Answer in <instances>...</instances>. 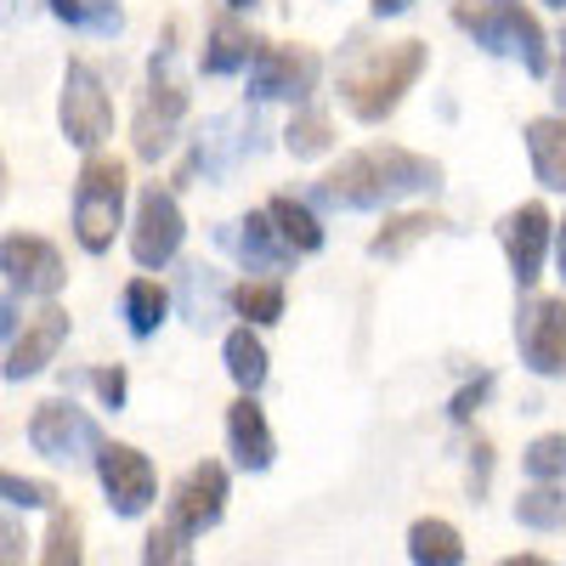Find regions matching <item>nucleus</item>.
<instances>
[{
    "label": "nucleus",
    "mask_w": 566,
    "mask_h": 566,
    "mask_svg": "<svg viewBox=\"0 0 566 566\" xmlns=\"http://www.w3.org/2000/svg\"><path fill=\"white\" fill-rule=\"evenodd\" d=\"M442 187V165L424 159L413 148H363V154H346L335 170L317 181V199L335 205V210H380V205H397L408 193H437Z\"/></svg>",
    "instance_id": "obj_1"
},
{
    "label": "nucleus",
    "mask_w": 566,
    "mask_h": 566,
    "mask_svg": "<svg viewBox=\"0 0 566 566\" xmlns=\"http://www.w3.org/2000/svg\"><path fill=\"white\" fill-rule=\"evenodd\" d=\"M419 74H424V45L419 40H397V45H363L357 40L352 63L340 69V97L363 125H380L413 91Z\"/></svg>",
    "instance_id": "obj_2"
},
{
    "label": "nucleus",
    "mask_w": 566,
    "mask_h": 566,
    "mask_svg": "<svg viewBox=\"0 0 566 566\" xmlns=\"http://www.w3.org/2000/svg\"><path fill=\"white\" fill-rule=\"evenodd\" d=\"M453 23H459L464 34H476V45H488V52L515 57L527 74H544V69H549L544 29H538L533 12L515 7V0H459Z\"/></svg>",
    "instance_id": "obj_3"
},
{
    "label": "nucleus",
    "mask_w": 566,
    "mask_h": 566,
    "mask_svg": "<svg viewBox=\"0 0 566 566\" xmlns=\"http://www.w3.org/2000/svg\"><path fill=\"white\" fill-rule=\"evenodd\" d=\"M119 221H125V165L108 159V154H91L80 165V181H74V239H80V250L108 255Z\"/></svg>",
    "instance_id": "obj_4"
},
{
    "label": "nucleus",
    "mask_w": 566,
    "mask_h": 566,
    "mask_svg": "<svg viewBox=\"0 0 566 566\" xmlns=\"http://www.w3.org/2000/svg\"><path fill=\"white\" fill-rule=\"evenodd\" d=\"M176 29L165 34V45L148 63V91H142V108H136V159H165L181 136V114H187V91L176 80Z\"/></svg>",
    "instance_id": "obj_5"
},
{
    "label": "nucleus",
    "mask_w": 566,
    "mask_h": 566,
    "mask_svg": "<svg viewBox=\"0 0 566 566\" xmlns=\"http://www.w3.org/2000/svg\"><path fill=\"white\" fill-rule=\"evenodd\" d=\"M57 125L74 142L80 154H97L103 142L114 136V103L97 80L91 63H69L63 69V97H57Z\"/></svg>",
    "instance_id": "obj_6"
},
{
    "label": "nucleus",
    "mask_w": 566,
    "mask_h": 566,
    "mask_svg": "<svg viewBox=\"0 0 566 566\" xmlns=\"http://www.w3.org/2000/svg\"><path fill=\"white\" fill-rule=\"evenodd\" d=\"M29 448L52 464H74V459H97L103 448V424L91 419L80 402L69 397H52L29 413Z\"/></svg>",
    "instance_id": "obj_7"
},
{
    "label": "nucleus",
    "mask_w": 566,
    "mask_h": 566,
    "mask_svg": "<svg viewBox=\"0 0 566 566\" xmlns=\"http://www.w3.org/2000/svg\"><path fill=\"white\" fill-rule=\"evenodd\" d=\"M181 239H187V221H181L176 193H170V187H159V181L142 187L136 221H130V255H136V266H148V272L170 266L176 250H181Z\"/></svg>",
    "instance_id": "obj_8"
},
{
    "label": "nucleus",
    "mask_w": 566,
    "mask_h": 566,
    "mask_svg": "<svg viewBox=\"0 0 566 566\" xmlns=\"http://www.w3.org/2000/svg\"><path fill=\"white\" fill-rule=\"evenodd\" d=\"M97 482L108 493V510L125 515V522H136V515L154 504V493H159V476H154L148 453L130 448V442H103L97 448Z\"/></svg>",
    "instance_id": "obj_9"
},
{
    "label": "nucleus",
    "mask_w": 566,
    "mask_h": 566,
    "mask_svg": "<svg viewBox=\"0 0 566 566\" xmlns=\"http://www.w3.org/2000/svg\"><path fill=\"white\" fill-rule=\"evenodd\" d=\"M0 277H7L18 295L52 301L63 283H69V266H63V255H57L52 239H34V232H7V239H0Z\"/></svg>",
    "instance_id": "obj_10"
},
{
    "label": "nucleus",
    "mask_w": 566,
    "mask_h": 566,
    "mask_svg": "<svg viewBox=\"0 0 566 566\" xmlns=\"http://www.w3.org/2000/svg\"><path fill=\"white\" fill-rule=\"evenodd\" d=\"M317 85V57L306 45H255L250 57V97L255 103H301Z\"/></svg>",
    "instance_id": "obj_11"
},
{
    "label": "nucleus",
    "mask_w": 566,
    "mask_h": 566,
    "mask_svg": "<svg viewBox=\"0 0 566 566\" xmlns=\"http://www.w3.org/2000/svg\"><path fill=\"white\" fill-rule=\"evenodd\" d=\"M221 510H227V470L216 459L193 464L187 476L170 488V527H181L187 538H199L221 522Z\"/></svg>",
    "instance_id": "obj_12"
},
{
    "label": "nucleus",
    "mask_w": 566,
    "mask_h": 566,
    "mask_svg": "<svg viewBox=\"0 0 566 566\" xmlns=\"http://www.w3.org/2000/svg\"><path fill=\"white\" fill-rule=\"evenodd\" d=\"M515 346L533 374H566V301H527L515 317Z\"/></svg>",
    "instance_id": "obj_13"
},
{
    "label": "nucleus",
    "mask_w": 566,
    "mask_h": 566,
    "mask_svg": "<svg viewBox=\"0 0 566 566\" xmlns=\"http://www.w3.org/2000/svg\"><path fill=\"white\" fill-rule=\"evenodd\" d=\"M63 340H69V312H63V306H40V312L23 323V335L12 340L0 374H7L12 386H18V380H34V374H45V368L57 363Z\"/></svg>",
    "instance_id": "obj_14"
},
{
    "label": "nucleus",
    "mask_w": 566,
    "mask_h": 566,
    "mask_svg": "<svg viewBox=\"0 0 566 566\" xmlns=\"http://www.w3.org/2000/svg\"><path fill=\"white\" fill-rule=\"evenodd\" d=\"M499 244H504V255H510V277L522 283H538V272H544V244H549V216H544V205H522V210H510L504 221H499Z\"/></svg>",
    "instance_id": "obj_15"
},
{
    "label": "nucleus",
    "mask_w": 566,
    "mask_h": 566,
    "mask_svg": "<svg viewBox=\"0 0 566 566\" xmlns=\"http://www.w3.org/2000/svg\"><path fill=\"white\" fill-rule=\"evenodd\" d=\"M221 244L239 255L250 272H283L290 266V244H283V232H277V221L272 216H244V221H232L227 232H221Z\"/></svg>",
    "instance_id": "obj_16"
},
{
    "label": "nucleus",
    "mask_w": 566,
    "mask_h": 566,
    "mask_svg": "<svg viewBox=\"0 0 566 566\" xmlns=\"http://www.w3.org/2000/svg\"><path fill=\"white\" fill-rule=\"evenodd\" d=\"M244 154H255V119H210L199 130V148H193V165H187V176L205 170L210 181L227 176L232 165H239Z\"/></svg>",
    "instance_id": "obj_17"
},
{
    "label": "nucleus",
    "mask_w": 566,
    "mask_h": 566,
    "mask_svg": "<svg viewBox=\"0 0 566 566\" xmlns=\"http://www.w3.org/2000/svg\"><path fill=\"white\" fill-rule=\"evenodd\" d=\"M227 448H232V459H239V470H266L272 453H277L272 424H266V413L250 391L227 408Z\"/></svg>",
    "instance_id": "obj_18"
},
{
    "label": "nucleus",
    "mask_w": 566,
    "mask_h": 566,
    "mask_svg": "<svg viewBox=\"0 0 566 566\" xmlns=\"http://www.w3.org/2000/svg\"><path fill=\"white\" fill-rule=\"evenodd\" d=\"M255 34L239 23V18H216L210 23V40H205V74H239V69H250V57H255Z\"/></svg>",
    "instance_id": "obj_19"
},
{
    "label": "nucleus",
    "mask_w": 566,
    "mask_h": 566,
    "mask_svg": "<svg viewBox=\"0 0 566 566\" xmlns=\"http://www.w3.org/2000/svg\"><path fill=\"white\" fill-rule=\"evenodd\" d=\"M527 154H533V170L549 193H566V119H533Z\"/></svg>",
    "instance_id": "obj_20"
},
{
    "label": "nucleus",
    "mask_w": 566,
    "mask_h": 566,
    "mask_svg": "<svg viewBox=\"0 0 566 566\" xmlns=\"http://www.w3.org/2000/svg\"><path fill=\"white\" fill-rule=\"evenodd\" d=\"M165 317H170V290H165V283L130 277V283H125V328H130V335H136V340L159 335Z\"/></svg>",
    "instance_id": "obj_21"
},
{
    "label": "nucleus",
    "mask_w": 566,
    "mask_h": 566,
    "mask_svg": "<svg viewBox=\"0 0 566 566\" xmlns=\"http://www.w3.org/2000/svg\"><path fill=\"white\" fill-rule=\"evenodd\" d=\"M431 232H448V221H442V216H424V210H413V216H391V221H386V232H374L368 255H380V261H402L419 239H431Z\"/></svg>",
    "instance_id": "obj_22"
},
{
    "label": "nucleus",
    "mask_w": 566,
    "mask_h": 566,
    "mask_svg": "<svg viewBox=\"0 0 566 566\" xmlns=\"http://www.w3.org/2000/svg\"><path fill=\"white\" fill-rule=\"evenodd\" d=\"M45 7H52L57 23H69V29H80V34H103V40H114V34L125 29L119 0H45Z\"/></svg>",
    "instance_id": "obj_23"
},
{
    "label": "nucleus",
    "mask_w": 566,
    "mask_h": 566,
    "mask_svg": "<svg viewBox=\"0 0 566 566\" xmlns=\"http://www.w3.org/2000/svg\"><path fill=\"white\" fill-rule=\"evenodd\" d=\"M408 555L419 560V566H459L464 560V538L448 527V522H413L408 527Z\"/></svg>",
    "instance_id": "obj_24"
},
{
    "label": "nucleus",
    "mask_w": 566,
    "mask_h": 566,
    "mask_svg": "<svg viewBox=\"0 0 566 566\" xmlns=\"http://www.w3.org/2000/svg\"><path fill=\"white\" fill-rule=\"evenodd\" d=\"M266 216L277 221V232H283V244H290L295 255H312V250H323V227H317V216L301 205V199H290V193H277L272 205H266Z\"/></svg>",
    "instance_id": "obj_25"
},
{
    "label": "nucleus",
    "mask_w": 566,
    "mask_h": 566,
    "mask_svg": "<svg viewBox=\"0 0 566 566\" xmlns=\"http://www.w3.org/2000/svg\"><path fill=\"white\" fill-rule=\"evenodd\" d=\"M515 522L533 527V533H555L566 527V482H538L515 499Z\"/></svg>",
    "instance_id": "obj_26"
},
{
    "label": "nucleus",
    "mask_w": 566,
    "mask_h": 566,
    "mask_svg": "<svg viewBox=\"0 0 566 566\" xmlns=\"http://www.w3.org/2000/svg\"><path fill=\"white\" fill-rule=\"evenodd\" d=\"M181 312H187V323H193V328H210L216 312H221V277L205 261L181 272Z\"/></svg>",
    "instance_id": "obj_27"
},
{
    "label": "nucleus",
    "mask_w": 566,
    "mask_h": 566,
    "mask_svg": "<svg viewBox=\"0 0 566 566\" xmlns=\"http://www.w3.org/2000/svg\"><path fill=\"white\" fill-rule=\"evenodd\" d=\"M227 374H232V380H239L244 391L266 386V346H261V335H255L250 323L227 335Z\"/></svg>",
    "instance_id": "obj_28"
},
{
    "label": "nucleus",
    "mask_w": 566,
    "mask_h": 566,
    "mask_svg": "<svg viewBox=\"0 0 566 566\" xmlns=\"http://www.w3.org/2000/svg\"><path fill=\"white\" fill-rule=\"evenodd\" d=\"M283 148H290L295 159H317V154L335 148V130H328V119H323L317 108H301V114L290 119V130H283Z\"/></svg>",
    "instance_id": "obj_29"
},
{
    "label": "nucleus",
    "mask_w": 566,
    "mask_h": 566,
    "mask_svg": "<svg viewBox=\"0 0 566 566\" xmlns=\"http://www.w3.org/2000/svg\"><path fill=\"white\" fill-rule=\"evenodd\" d=\"M232 312L250 317V323H277V317H283V283H277V277L239 283V290H232Z\"/></svg>",
    "instance_id": "obj_30"
},
{
    "label": "nucleus",
    "mask_w": 566,
    "mask_h": 566,
    "mask_svg": "<svg viewBox=\"0 0 566 566\" xmlns=\"http://www.w3.org/2000/svg\"><path fill=\"white\" fill-rule=\"evenodd\" d=\"M80 555H85V549H80V515L52 504V533H45L40 560H45V566H74Z\"/></svg>",
    "instance_id": "obj_31"
},
{
    "label": "nucleus",
    "mask_w": 566,
    "mask_h": 566,
    "mask_svg": "<svg viewBox=\"0 0 566 566\" xmlns=\"http://www.w3.org/2000/svg\"><path fill=\"white\" fill-rule=\"evenodd\" d=\"M0 504H12V510H52L57 504V488L52 482H34V476H18V470L0 464Z\"/></svg>",
    "instance_id": "obj_32"
},
{
    "label": "nucleus",
    "mask_w": 566,
    "mask_h": 566,
    "mask_svg": "<svg viewBox=\"0 0 566 566\" xmlns=\"http://www.w3.org/2000/svg\"><path fill=\"white\" fill-rule=\"evenodd\" d=\"M522 464L533 482H566V437H538Z\"/></svg>",
    "instance_id": "obj_33"
},
{
    "label": "nucleus",
    "mask_w": 566,
    "mask_h": 566,
    "mask_svg": "<svg viewBox=\"0 0 566 566\" xmlns=\"http://www.w3.org/2000/svg\"><path fill=\"white\" fill-rule=\"evenodd\" d=\"M142 560H148V566H159V560L181 566V560H193V549H187V533L181 527H154L148 544H142Z\"/></svg>",
    "instance_id": "obj_34"
},
{
    "label": "nucleus",
    "mask_w": 566,
    "mask_h": 566,
    "mask_svg": "<svg viewBox=\"0 0 566 566\" xmlns=\"http://www.w3.org/2000/svg\"><path fill=\"white\" fill-rule=\"evenodd\" d=\"M23 555H29V533L12 522L7 510H0V566H18Z\"/></svg>",
    "instance_id": "obj_35"
},
{
    "label": "nucleus",
    "mask_w": 566,
    "mask_h": 566,
    "mask_svg": "<svg viewBox=\"0 0 566 566\" xmlns=\"http://www.w3.org/2000/svg\"><path fill=\"white\" fill-rule=\"evenodd\" d=\"M91 386H97V397H103V408H125V368H91L85 374Z\"/></svg>",
    "instance_id": "obj_36"
},
{
    "label": "nucleus",
    "mask_w": 566,
    "mask_h": 566,
    "mask_svg": "<svg viewBox=\"0 0 566 566\" xmlns=\"http://www.w3.org/2000/svg\"><path fill=\"white\" fill-rule=\"evenodd\" d=\"M488 476H493V448L476 442V459H470V499H476V504H482V493H488Z\"/></svg>",
    "instance_id": "obj_37"
},
{
    "label": "nucleus",
    "mask_w": 566,
    "mask_h": 566,
    "mask_svg": "<svg viewBox=\"0 0 566 566\" xmlns=\"http://www.w3.org/2000/svg\"><path fill=\"white\" fill-rule=\"evenodd\" d=\"M488 391H493V380H488V374H482L476 386H464V391L453 397V408H448V413H453V419H470V413H476V402H482Z\"/></svg>",
    "instance_id": "obj_38"
},
{
    "label": "nucleus",
    "mask_w": 566,
    "mask_h": 566,
    "mask_svg": "<svg viewBox=\"0 0 566 566\" xmlns=\"http://www.w3.org/2000/svg\"><path fill=\"white\" fill-rule=\"evenodd\" d=\"M12 335H18V306H12L7 295H0V346H7Z\"/></svg>",
    "instance_id": "obj_39"
},
{
    "label": "nucleus",
    "mask_w": 566,
    "mask_h": 566,
    "mask_svg": "<svg viewBox=\"0 0 566 566\" xmlns=\"http://www.w3.org/2000/svg\"><path fill=\"white\" fill-rule=\"evenodd\" d=\"M413 0H374V18H397V12H408Z\"/></svg>",
    "instance_id": "obj_40"
},
{
    "label": "nucleus",
    "mask_w": 566,
    "mask_h": 566,
    "mask_svg": "<svg viewBox=\"0 0 566 566\" xmlns=\"http://www.w3.org/2000/svg\"><path fill=\"white\" fill-rule=\"evenodd\" d=\"M29 12V0H0V23H12V18H23Z\"/></svg>",
    "instance_id": "obj_41"
},
{
    "label": "nucleus",
    "mask_w": 566,
    "mask_h": 566,
    "mask_svg": "<svg viewBox=\"0 0 566 566\" xmlns=\"http://www.w3.org/2000/svg\"><path fill=\"white\" fill-rule=\"evenodd\" d=\"M555 239H560V244H555V261H560V277H566V216H560V227H555Z\"/></svg>",
    "instance_id": "obj_42"
},
{
    "label": "nucleus",
    "mask_w": 566,
    "mask_h": 566,
    "mask_svg": "<svg viewBox=\"0 0 566 566\" xmlns=\"http://www.w3.org/2000/svg\"><path fill=\"white\" fill-rule=\"evenodd\" d=\"M555 97L566 103V40H560V91H555Z\"/></svg>",
    "instance_id": "obj_43"
},
{
    "label": "nucleus",
    "mask_w": 566,
    "mask_h": 566,
    "mask_svg": "<svg viewBox=\"0 0 566 566\" xmlns=\"http://www.w3.org/2000/svg\"><path fill=\"white\" fill-rule=\"evenodd\" d=\"M0 199H7V159H0Z\"/></svg>",
    "instance_id": "obj_44"
},
{
    "label": "nucleus",
    "mask_w": 566,
    "mask_h": 566,
    "mask_svg": "<svg viewBox=\"0 0 566 566\" xmlns=\"http://www.w3.org/2000/svg\"><path fill=\"white\" fill-rule=\"evenodd\" d=\"M227 7H232V12H244V7H255V0H227Z\"/></svg>",
    "instance_id": "obj_45"
},
{
    "label": "nucleus",
    "mask_w": 566,
    "mask_h": 566,
    "mask_svg": "<svg viewBox=\"0 0 566 566\" xmlns=\"http://www.w3.org/2000/svg\"><path fill=\"white\" fill-rule=\"evenodd\" d=\"M544 7H555V12H566V0H544Z\"/></svg>",
    "instance_id": "obj_46"
}]
</instances>
